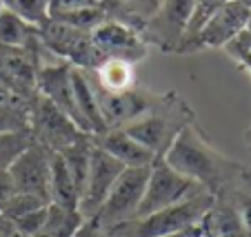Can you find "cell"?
<instances>
[{
	"label": "cell",
	"mask_w": 251,
	"mask_h": 237,
	"mask_svg": "<svg viewBox=\"0 0 251 237\" xmlns=\"http://www.w3.org/2000/svg\"><path fill=\"white\" fill-rule=\"evenodd\" d=\"M87 71V69H85ZM89 73V80L91 86H94V93H96V102H98V109L102 113L104 122L109 129H123L125 124L133 122L138 120L140 115L149 113V111L158 109L162 105L165 98H151L147 93H140V91L131 89V91H120V93H114V91H104L96 85L94 76Z\"/></svg>",
	"instance_id": "ba28073f"
},
{
	"label": "cell",
	"mask_w": 251,
	"mask_h": 237,
	"mask_svg": "<svg viewBox=\"0 0 251 237\" xmlns=\"http://www.w3.org/2000/svg\"><path fill=\"white\" fill-rule=\"evenodd\" d=\"M71 86H74V98H76V107H78V113H80L85 133L100 135V133L109 131V127H107V122H104L102 113L98 109V102H96V93H94V86H91L89 73L85 69L71 66Z\"/></svg>",
	"instance_id": "9a60e30c"
},
{
	"label": "cell",
	"mask_w": 251,
	"mask_h": 237,
	"mask_svg": "<svg viewBox=\"0 0 251 237\" xmlns=\"http://www.w3.org/2000/svg\"><path fill=\"white\" fill-rule=\"evenodd\" d=\"M171 237H185V233H178V235H171Z\"/></svg>",
	"instance_id": "8d00e7d4"
},
{
	"label": "cell",
	"mask_w": 251,
	"mask_h": 237,
	"mask_svg": "<svg viewBox=\"0 0 251 237\" xmlns=\"http://www.w3.org/2000/svg\"><path fill=\"white\" fill-rule=\"evenodd\" d=\"M38 40V24L9 9H0V47H27Z\"/></svg>",
	"instance_id": "d6986e66"
},
{
	"label": "cell",
	"mask_w": 251,
	"mask_h": 237,
	"mask_svg": "<svg viewBox=\"0 0 251 237\" xmlns=\"http://www.w3.org/2000/svg\"><path fill=\"white\" fill-rule=\"evenodd\" d=\"M176 120H185V118H182V113H176L171 102L162 100V105L158 109L149 111V113L140 115L133 122L125 124L123 131L160 157L167 151V147L171 144L176 133L180 131L185 124H189V122H176Z\"/></svg>",
	"instance_id": "9c48e42d"
},
{
	"label": "cell",
	"mask_w": 251,
	"mask_h": 237,
	"mask_svg": "<svg viewBox=\"0 0 251 237\" xmlns=\"http://www.w3.org/2000/svg\"><path fill=\"white\" fill-rule=\"evenodd\" d=\"M191 9L194 0H160L158 11L140 29L145 44H156L160 51L176 53V47L185 36Z\"/></svg>",
	"instance_id": "52a82bcc"
},
{
	"label": "cell",
	"mask_w": 251,
	"mask_h": 237,
	"mask_svg": "<svg viewBox=\"0 0 251 237\" xmlns=\"http://www.w3.org/2000/svg\"><path fill=\"white\" fill-rule=\"evenodd\" d=\"M51 149L33 142L25 149L16 162L9 166V175L18 193H31L51 204L49 197V177H51Z\"/></svg>",
	"instance_id": "8fae6325"
},
{
	"label": "cell",
	"mask_w": 251,
	"mask_h": 237,
	"mask_svg": "<svg viewBox=\"0 0 251 237\" xmlns=\"http://www.w3.org/2000/svg\"><path fill=\"white\" fill-rule=\"evenodd\" d=\"M36 91L43 98H47L56 109H60L71 122L76 124L82 133L80 113L76 107V98H74V86H71V65L62 60L60 65H43L36 71ZM89 135V133H87Z\"/></svg>",
	"instance_id": "4fadbf2b"
},
{
	"label": "cell",
	"mask_w": 251,
	"mask_h": 237,
	"mask_svg": "<svg viewBox=\"0 0 251 237\" xmlns=\"http://www.w3.org/2000/svg\"><path fill=\"white\" fill-rule=\"evenodd\" d=\"M91 142L107 151L111 157H116L125 169H145V166H151L158 157L145 144L127 135L123 129H109L100 135H91Z\"/></svg>",
	"instance_id": "5bb4252c"
},
{
	"label": "cell",
	"mask_w": 251,
	"mask_h": 237,
	"mask_svg": "<svg viewBox=\"0 0 251 237\" xmlns=\"http://www.w3.org/2000/svg\"><path fill=\"white\" fill-rule=\"evenodd\" d=\"M133 62L120 60V58H107L100 66H96L91 76H94L96 85L104 91H131L136 85V69Z\"/></svg>",
	"instance_id": "ac0fdd59"
},
{
	"label": "cell",
	"mask_w": 251,
	"mask_h": 237,
	"mask_svg": "<svg viewBox=\"0 0 251 237\" xmlns=\"http://www.w3.org/2000/svg\"><path fill=\"white\" fill-rule=\"evenodd\" d=\"M47 204L49 202H45V199L38 197V195L18 193V191H16V193L7 199V204L0 209V217L14 222V219L23 217V215L31 213V211H36V209H43V206H47Z\"/></svg>",
	"instance_id": "603a6c76"
},
{
	"label": "cell",
	"mask_w": 251,
	"mask_h": 237,
	"mask_svg": "<svg viewBox=\"0 0 251 237\" xmlns=\"http://www.w3.org/2000/svg\"><path fill=\"white\" fill-rule=\"evenodd\" d=\"M0 235L2 237H27L25 233H20L9 219H2V217H0Z\"/></svg>",
	"instance_id": "4dcf8cb0"
},
{
	"label": "cell",
	"mask_w": 251,
	"mask_h": 237,
	"mask_svg": "<svg viewBox=\"0 0 251 237\" xmlns=\"http://www.w3.org/2000/svg\"><path fill=\"white\" fill-rule=\"evenodd\" d=\"M225 51H227V56L231 58L240 69H245L251 78V33L247 31V29L225 47Z\"/></svg>",
	"instance_id": "484cf974"
},
{
	"label": "cell",
	"mask_w": 251,
	"mask_h": 237,
	"mask_svg": "<svg viewBox=\"0 0 251 237\" xmlns=\"http://www.w3.org/2000/svg\"><path fill=\"white\" fill-rule=\"evenodd\" d=\"M125 171V166L120 164L116 157H111L107 151H102L100 147H96L91 142V155H89V171H87L85 189L80 195V204L78 211L85 219H91L96 215V211L102 206V202L107 199L114 182L118 180V175Z\"/></svg>",
	"instance_id": "30bf717a"
},
{
	"label": "cell",
	"mask_w": 251,
	"mask_h": 237,
	"mask_svg": "<svg viewBox=\"0 0 251 237\" xmlns=\"http://www.w3.org/2000/svg\"><path fill=\"white\" fill-rule=\"evenodd\" d=\"M160 157L176 173L196 182L198 186H202L204 191L213 195L223 189L233 186V182H242L245 177L251 175L242 164L216 151L196 131L191 122L176 133L171 144Z\"/></svg>",
	"instance_id": "6da1fadb"
},
{
	"label": "cell",
	"mask_w": 251,
	"mask_h": 237,
	"mask_svg": "<svg viewBox=\"0 0 251 237\" xmlns=\"http://www.w3.org/2000/svg\"><path fill=\"white\" fill-rule=\"evenodd\" d=\"M247 31L251 33V18H249V22H247Z\"/></svg>",
	"instance_id": "d590c367"
},
{
	"label": "cell",
	"mask_w": 251,
	"mask_h": 237,
	"mask_svg": "<svg viewBox=\"0 0 251 237\" xmlns=\"http://www.w3.org/2000/svg\"><path fill=\"white\" fill-rule=\"evenodd\" d=\"M87 7H109V0H47V18L60 14H69V11L87 9Z\"/></svg>",
	"instance_id": "4316f807"
},
{
	"label": "cell",
	"mask_w": 251,
	"mask_h": 237,
	"mask_svg": "<svg viewBox=\"0 0 251 237\" xmlns=\"http://www.w3.org/2000/svg\"><path fill=\"white\" fill-rule=\"evenodd\" d=\"M0 237H2V235H0Z\"/></svg>",
	"instance_id": "f35d334b"
},
{
	"label": "cell",
	"mask_w": 251,
	"mask_h": 237,
	"mask_svg": "<svg viewBox=\"0 0 251 237\" xmlns=\"http://www.w3.org/2000/svg\"><path fill=\"white\" fill-rule=\"evenodd\" d=\"M216 195L209 191L191 195L174 206L160 209L156 213L131 217L127 222H120L102 231L104 237H171L178 233L189 231L191 226L200 222L213 206Z\"/></svg>",
	"instance_id": "7a4b0ae2"
},
{
	"label": "cell",
	"mask_w": 251,
	"mask_h": 237,
	"mask_svg": "<svg viewBox=\"0 0 251 237\" xmlns=\"http://www.w3.org/2000/svg\"><path fill=\"white\" fill-rule=\"evenodd\" d=\"M74 237H100V231L89 222V219H85V224L74 233Z\"/></svg>",
	"instance_id": "1f68e13d"
},
{
	"label": "cell",
	"mask_w": 251,
	"mask_h": 237,
	"mask_svg": "<svg viewBox=\"0 0 251 237\" xmlns=\"http://www.w3.org/2000/svg\"><path fill=\"white\" fill-rule=\"evenodd\" d=\"M251 18V9L245 5L229 0L227 5H223L207 22L202 24L198 33L191 40L182 43L176 49V53H194L204 51V49H225L236 36H240L247 29V22Z\"/></svg>",
	"instance_id": "8992f818"
},
{
	"label": "cell",
	"mask_w": 251,
	"mask_h": 237,
	"mask_svg": "<svg viewBox=\"0 0 251 237\" xmlns=\"http://www.w3.org/2000/svg\"><path fill=\"white\" fill-rule=\"evenodd\" d=\"M202 224L209 228V233L216 237H247L245 226H242V222H240V215H238L227 189L216 193L213 206L202 217Z\"/></svg>",
	"instance_id": "2e32d148"
},
{
	"label": "cell",
	"mask_w": 251,
	"mask_h": 237,
	"mask_svg": "<svg viewBox=\"0 0 251 237\" xmlns=\"http://www.w3.org/2000/svg\"><path fill=\"white\" fill-rule=\"evenodd\" d=\"M36 142L31 129L14 133H0V169H9L16 162V157Z\"/></svg>",
	"instance_id": "44dd1931"
},
{
	"label": "cell",
	"mask_w": 251,
	"mask_h": 237,
	"mask_svg": "<svg viewBox=\"0 0 251 237\" xmlns=\"http://www.w3.org/2000/svg\"><path fill=\"white\" fill-rule=\"evenodd\" d=\"M49 197L51 204H58L62 209L78 211L80 204V193H78L74 177H71L69 169H67L65 160L60 157V153H51V177H49Z\"/></svg>",
	"instance_id": "e0dca14e"
},
{
	"label": "cell",
	"mask_w": 251,
	"mask_h": 237,
	"mask_svg": "<svg viewBox=\"0 0 251 237\" xmlns=\"http://www.w3.org/2000/svg\"><path fill=\"white\" fill-rule=\"evenodd\" d=\"M236 2H240V5H245L247 9H251V0H236Z\"/></svg>",
	"instance_id": "e575fe53"
},
{
	"label": "cell",
	"mask_w": 251,
	"mask_h": 237,
	"mask_svg": "<svg viewBox=\"0 0 251 237\" xmlns=\"http://www.w3.org/2000/svg\"><path fill=\"white\" fill-rule=\"evenodd\" d=\"M89 36L96 49L104 56V60L107 58H120V60L136 65L147 56V44L142 40L140 31L127 22H120V20H104Z\"/></svg>",
	"instance_id": "7c38bea8"
},
{
	"label": "cell",
	"mask_w": 251,
	"mask_h": 237,
	"mask_svg": "<svg viewBox=\"0 0 251 237\" xmlns=\"http://www.w3.org/2000/svg\"><path fill=\"white\" fill-rule=\"evenodd\" d=\"M2 7L33 24L47 20V0H2Z\"/></svg>",
	"instance_id": "d4e9b609"
},
{
	"label": "cell",
	"mask_w": 251,
	"mask_h": 237,
	"mask_svg": "<svg viewBox=\"0 0 251 237\" xmlns=\"http://www.w3.org/2000/svg\"><path fill=\"white\" fill-rule=\"evenodd\" d=\"M200 191H204L202 186L182 177L180 173H176L162 157H156V162L149 166L147 186H145L140 206H138L133 217H142V215L156 213V211L167 209V206H174L182 199L200 193Z\"/></svg>",
	"instance_id": "277c9868"
},
{
	"label": "cell",
	"mask_w": 251,
	"mask_h": 237,
	"mask_svg": "<svg viewBox=\"0 0 251 237\" xmlns=\"http://www.w3.org/2000/svg\"><path fill=\"white\" fill-rule=\"evenodd\" d=\"M47 206H49V204H47ZM47 206L31 211V213H27V215H23V217L14 219L11 224H14V226L18 228L20 233H25L27 237H33L36 233L40 231V228L45 226V219H47Z\"/></svg>",
	"instance_id": "f1b7e54d"
},
{
	"label": "cell",
	"mask_w": 251,
	"mask_h": 237,
	"mask_svg": "<svg viewBox=\"0 0 251 237\" xmlns=\"http://www.w3.org/2000/svg\"><path fill=\"white\" fill-rule=\"evenodd\" d=\"M27 107L29 129L33 133V140L45 144L51 151H62L65 147H69L76 140H80L82 135H87L60 109H56L47 98H43L38 91L29 98Z\"/></svg>",
	"instance_id": "5b68a950"
},
{
	"label": "cell",
	"mask_w": 251,
	"mask_h": 237,
	"mask_svg": "<svg viewBox=\"0 0 251 237\" xmlns=\"http://www.w3.org/2000/svg\"><path fill=\"white\" fill-rule=\"evenodd\" d=\"M82 224H85V217L80 215V211H69L58 204H49L45 226L33 237H74V233Z\"/></svg>",
	"instance_id": "ffe728a7"
},
{
	"label": "cell",
	"mask_w": 251,
	"mask_h": 237,
	"mask_svg": "<svg viewBox=\"0 0 251 237\" xmlns=\"http://www.w3.org/2000/svg\"><path fill=\"white\" fill-rule=\"evenodd\" d=\"M0 9H2V0H0Z\"/></svg>",
	"instance_id": "74e56055"
},
{
	"label": "cell",
	"mask_w": 251,
	"mask_h": 237,
	"mask_svg": "<svg viewBox=\"0 0 251 237\" xmlns=\"http://www.w3.org/2000/svg\"><path fill=\"white\" fill-rule=\"evenodd\" d=\"M16 193L14 182H11L9 169H0V209L7 204V199Z\"/></svg>",
	"instance_id": "f546056e"
},
{
	"label": "cell",
	"mask_w": 251,
	"mask_h": 237,
	"mask_svg": "<svg viewBox=\"0 0 251 237\" xmlns=\"http://www.w3.org/2000/svg\"><path fill=\"white\" fill-rule=\"evenodd\" d=\"M27 102H7V105H0V133H14V131L29 129Z\"/></svg>",
	"instance_id": "cb8c5ba5"
},
{
	"label": "cell",
	"mask_w": 251,
	"mask_h": 237,
	"mask_svg": "<svg viewBox=\"0 0 251 237\" xmlns=\"http://www.w3.org/2000/svg\"><path fill=\"white\" fill-rule=\"evenodd\" d=\"M227 2L229 0H194V9H191V16H189V20H187L185 36H182V40L178 43V47H180L182 43H187V40L194 38L196 33L202 29V24L207 22V20L220 9V7L227 5Z\"/></svg>",
	"instance_id": "7402d4cb"
},
{
	"label": "cell",
	"mask_w": 251,
	"mask_h": 237,
	"mask_svg": "<svg viewBox=\"0 0 251 237\" xmlns=\"http://www.w3.org/2000/svg\"><path fill=\"white\" fill-rule=\"evenodd\" d=\"M245 144H247V149H249V153H251V127L247 129V133H245Z\"/></svg>",
	"instance_id": "836d02e7"
},
{
	"label": "cell",
	"mask_w": 251,
	"mask_h": 237,
	"mask_svg": "<svg viewBox=\"0 0 251 237\" xmlns=\"http://www.w3.org/2000/svg\"><path fill=\"white\" fill-rule=\"evenodd\" d=\"M227 193L231 195V202L236 206L240 222L245 226L247 237H251V189H238V186H229Z\"/></svg>",
	"instance_id": "83f0119b"
},
{
	"label": "cell",
	"mask_w": 251,
	"mask_h": 237,
	"mask_svg": "<svg viewBox=\"0 0 251 237\" xmlns=\"http://www.w3.org/2000/svg\"><path fill=\"white\" fill-rule=\"evenodd\" d=\"M185 237H216V235H211L209 233V228L202 224V219H200L196 226H191L189 231H185Z\"/></svg>",
	"instance_id": "d6a6232c"
},
{
	"label": "cell",
	"mask_w": 251,
	"mask_h": 237,
	"mask_svg": "<svg viewBox=\"0 0 251 237\" xmlns=\"http://www.w3.org/2000/svg\"><path fill=\"white\" fill-rule=\"evenodd\" d=\"M147 177L149 166H145V169H125L118 175V180L114 182L102 206L96 211V215L89 222L102 233L114 224L131 219L136 215L138 206H140L142 193H145V186H147Z\"/></svg>",
	"instance_id": "3957f363"
}]
</instances>
